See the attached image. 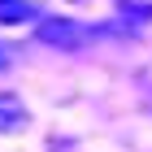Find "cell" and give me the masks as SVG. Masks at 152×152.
I'll use <instances>...</instances> for the list:
<instances>
[{"label": "cell", "mask_w": 152, "mask_h": 152, "mask_svg": "<svg viewBox=\"0 0 152 152\" xmlns=\"http://www.w3.org/2000/svg\"><path fill=\"white\" fill-rule=\"evenodd\" d=\"M35 26H39L35 35L44 39V44H57V48H83V39H87V31H83L78 22H70V18H48L44 13Z\"/></svg>", "instance_id": "6da1fadb"}, {"label": "cell", "mask_w": 152, "mask_h": 152, "mask_svg": "<svg viewBox=\"0 0 152 152\" xmlns=\"http://www.w3.org/2000/svg\"><path fill=\"white\" fill-rule=\"evenodd\" d=\"M39 18H44V9L35 0H0V26H26Z\"/></svg>", "instance_id": "7a4b0ae2"}, {"label": "cell", "mask_w": 152, "mask_h": 152, "mask_svg": "<svg viewBox=\"0 0 152 152\" xmlns=\"http://www.w3.org/2000/svg\"><path fill=\"white\" fill-rule=\"evenodd\" d=\"M26 126V109L18 104V100H0V130H22Z\"/></svg>", "instance_id": "3957f363"}, {"label": "cell", "mask_w": 152, "mask_h": 152, "mask_svg": "<svg viewBox=\"0 0 152 152\" xmlns=\"http://www.w3.org/2000/svg\"><path fill=\"white\" fill-rule=\"evenodd\" d=\"M4 65H9V52H4V44H0V70H4Z\"/></svg>", "instance_id": "277c9868"}]
</instances>
